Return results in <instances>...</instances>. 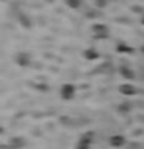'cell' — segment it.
I'll use <instances>...</instances> for the list:
<instances>
[{
    "label": "cell",
    "mask_w": 144,
    "mask_h": 149,
    "mask_svg": "<svg viewBox=\"0 0 144 149\" xmlns=\"http://www.w3.org/2000/svg\"><path fill=\"white\" fill-rule=\"evenodd\" d=\"M67 3H68L71 8H78L79 5H81V0H67Z\"/></svg>",
    "instance_id": "6da1fadb"
},
{
    "label": "cell",
    "mask_w": 144,
    "mask_h": 149,
    "mask_svg": "<svg viewBox=\"0 0 144 149\" xmlns=\"http://www.w3.org/2000/svg\"><path fill=\"white\" fill-rule=\"evenodd\" d=\"M105 3H107L105 0H96V5H99V6H104Z\"/></svg>",
    "instance_id": "7a4b0ae2"
}]
</instances>
